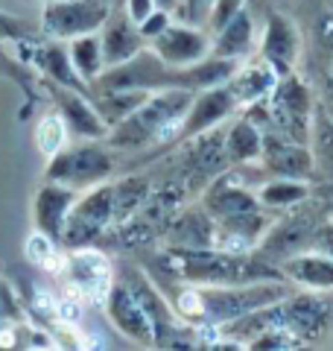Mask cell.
I'll use <instances>...</instances> for the list:
<instances>
[{
	"label": "cell",
	"instance_id": "cell-16",
	"mask_svg": "<svg viewBox=\"0 0 333 351\" xmlns=\"http://www.w3.org/2000/svg\"><path fill=\"white\" fill-rule=\"evenodd\" d=\"M286 272L295 278L307 284V287H333V258L328 255H313V258H298L290 261Z\"/></svg>",
	"mask_w": 333,
	"mask_h": 351
},
{
	"label": "cell",
	"instance_id": "cell-7",
	"mask_svg": "<svg viewBox=\"0 0 333 351\" xmlns=\"http://www.w3.org/2000/svg\"><path fill=\"white\" fill-rule=\"evenodd\" d=\"M210 50L208 38L196 29L187 27H164L155 36V53L166 64H196L205 59V53Z\"/></svg>",
	"mask_w": 333,
	"mask_h": 351
},
{
	"label": "cell",
	"instance_id": "cell-6",
	"mask_svg": "<svg viewBox=\"0 0 333 351\" xmlns=\"http://www.w3.org/2000/svg\"><path fill=\"white\" fill-rule=\"evenodd\" d=\"M108 313L117 322V328L132 339H155V325L149 319L147 307L138 299L132 287H111L108 290Z\"/></svg>",
	"mask_w": 333,
	"mask_h": 351
},
{
	"label": "cell",
	"instance_id": "cell-4",
	"mask_svg": "<svg viewBox=\"0 0 333 351\" xmlns=\"http://www.w3.org/2000/svg\"><path fill=\"white\" fill-rule=\"evenodd\" d=\"M64 272H68L71 290L85 295L91 302H106L108 290H111V269L106 255H99L94 249H76L73 255L64 263Z\"/></svg>",
	"mask_w": 333,
	"mask_h": 351
},
{
	"label": "cell",
	"instance_id": "cell-33",
	"mask_svg": "<svg viewBox=\"0 0 333 351\" xmlns=\"http://www.w3.org/2000/svg\"><path fill=\"white\" fill-rule=\"evenodd\" d=\"M0 328H3V319H0Z\"/></svg>",
	"mask_w": 333,
	"mask_h": 351
},
{
	"label": "cell",
	"instance_id": "cell-11",
	"mask_svg": "<svg viewBox=\"0 0 333 351\" xmlns=\"http://www.w3.org/2000/svg\"><path fill=\"white\" fill-rule=\"evenodd\" d=\"M295 53H298V38H295V29L290 27V21L272 18L263 41V59L269 64H290L295 59Z\"/></svg>",
	"mask_w": 333,
	"mask_h": 351
},
{
	"label": "cell",
	"instance_id": "cell-17",
	"mask_svg": "<svg viewBox=\"0 0 333 351\" xmlns=\"http://www.w3.org/2000/svg\"><path fill=\"white\" fill-rule=\"evenodd\" d=\"M286 316H290V325L307 337H313L325 328V304L313 299V295H298V299L286 307Z\"/></svg>",
	"mask_w": 333,
	"mask_h": 351
},
{
	"label": "cell",
	"instance_id": "cell-8",
	"mask_svg": "<svg viewBox=\"0 0 333 351\" xmlns=\"http://www.w3.org/2000/svg\"><path fill=\"white\" fill-rule=\"evenodd\" d=\"M140 44H143V32L135 29V21H132L129 15H114L108 21L103 38H99L103 62H108V64L126 62L140 50Z\"/></svg>",
	"mask_w": 333,
	"mask_h": 351
},
{
	"label": "cell",
	"instance_id": "cell-1",
	"mask_svg": "<svg viewBox=\"0 0 333 351\" xmlns=\"http://www.w3.org/2000/svg\"><path fill=\"white\" fill-rule=\"evenodd\" d=\"M108 15L106 0H59L44 12V27L56 38H73L94 32Z\"/></svg>",
	"mask_w": 333,
	"mask_h": 351
},
{
	"label": "cell",
	"instance_id": "cell-18",
	"mask_svg": "<svg viewBox=\"0 0 333 351\" xmlns=\"http://www.w3.org/2000/svg\"><path fill=\"white\" fill-rule=\"evenodd\" d=\"M62 112H64V117H68V123L73 126V132H79V135H85V138H97V135L106 132L97 108L82 103L79 97H62Z\"/></svg>",
	"mask_w": 333,
	"mask_h": 351
},
{
	"label": "cell",
	"instance_id": "cell-32",
	"mask_svg": "<svg viewBox=\"0 0 333 351\" xmlns=\"http://www.w3.org/2000/svg\"><path fill=\"white\" fill-rule=\"evenodd\" d=\"M155 6H158L161 12H170V9L179 6V0H155Z\"/></svg>",
	"mask_w": 333,
	"mask_h": 351
},
{
	"label": "cell",
	"instance_id": "cell-12",
	"mask_svg": "<svg viewBox=\"0 0 333 351\" xmlns=\"http://www.w3.org/2000/svg\"><path fill=\"white\" fill-rule=\"evenodd\" d=\"M214 226H210V219L202 217L199 211L182 217L175 228L170 232V240L179 249H210L214 246Z\"/></svg>",
	"mask_w": 333,
	"mask_h": 351
},
{
	"label": "cell",
	"instance_id": "cell-21",
	"mask_svg": "<svg viewBox=\"0 0 333 351\" xmlns=\"http://www.w3.org/2000/svg\"><path fill=\"white\" fill-rule=\"evenodd\" d=\"M111 196H114V199H111V217L126 219L129 214L140 211L143 199H147V182L143 179H126V182H120V188Z\"/></svg>",
	"mask_w": 333,
	"mask_h": 351
},
{
	"label": "cell",
	"instance_id": "cell-28",
	"mask_svg": "<svg viewBox=\"0 0 333 351\" xmlns=\"http://www.w3.org/2000/svg\"><path fill=\"white\" fill-rule=\"evenodd\" d=\"M310 240H313V249H316V252H321V255L333 258V226H330V223H328V226H321Z\"/></svg>",
	"mask_w": 333,
	"mask_h": 351
},
{
	"label": "cell",
	"instance_id": "cell-5",
	"mask_svg": "<svg viewBox=\"0 0 333 351\" xmlns=\"http://www.w3.org/2000/svg\"><path fill=\"white\" fill-rule=\"evenodd\" d=\"M111 170V161L103 149L97 147H79V149H71V152H56L53 164H50V176L56 182H64V184H91L97 179Z\"/></svg>",
	"mask_w": 333,
	"mask_h": 351
},
{
	"label": "cell",
	"instance_id": "cell-20",
	"mask_svg": "<svg viewBox=\"0 0 333 351\" xmlns=\"http://www.w3.org/2000/svg\"><path fill=\"white\" fill-rule=\"evenodd\" d=\"M71 62L73 71L82 76V80H94L99 73V64H103V47H99L97 36H82L73 41L71 47Z\"/></svg>",
	"mask_w": 333,
	"mask_h": 351
},
{
	"label": "cell",
	"instance_id": "cell-31",
	"mask_svg": "<svg viewBox=\"0 0 333 351\" xmlns=\"http://www.w3.org/2000/svg\"><path fill=\"white\" fill-rule=\"evenodd\" d=\"M319 149H321V156L333 161V126L321 129V135H319Z\"/></svg>",
	"mask_w": 333,
	"mask_h": 351
},
{
	"label": "cell",
	"instance_id": "cell-22",
	"mask_svg": "<svg viewBox=\"0 0 333 351\" xmlns=\"http://www.w3.org/2000/svg\"><path fill=\"white\" fill-rule=\"evenodd\" d=\"M275 112H284L286 120H301L307 114V91L298 80H286L278 88V100H275Z\"/></svg>",
	"mask_w": 333,
	"mask_h": 351
},
{
	"label": "cell",
	"instance_id": "cell-26",
	"mask_svg": "<svg viewBox=\"0 0 333 351\" xmlns=\"http://www.w3.org/2000/svg\"><path fill=\"white\" fill-rule=\"evenodd\" d=\"M27 258H29L32 263H50V261H53L50 234H44V232L32 234V237L27 240Z\"/></svg>",
	"mask_w": 333,
	"mask_h": 351
},
{
	"label": "cell",
	"instance_id": "cell-10",
	"mask_svg": "<svg viewBox=\"0 0 333 351\" xmlns=\"http://www.w3.org/2000/svg\"><path fill=\"white\" fill-rule=\"evenodd\" d=\"M73 208V196L62 188H50L38 196V226L44 234L50 237H62L64 219H68Z\"/></svg>",
	"mask_w": 333,
	"mask_h": 351
},
{
	"label": "cell",
	"instance_id": "cell-3",
	"mask_svg": "<svg viewBox=\"0 0 333 351\" xmlns=\"http://www.w3.org/2000/svg\"><path fill=\"white\" fill-rule=\"evenodd\" d=\"M111 219V191L99 188L91 196H85L79 205L71 208L68 219H64V228H62V240L73 246H85L88 240H94L103 226Z\"/></svg>",
	"mask_w": 333,
	"mask_h": 351
},
{
	"label": "cell",
	"instance_id": "cell-23",
	"mask_svg": "<svg viewBox=\"0 0 333 351\" xmlns=\"http://www.w3.org/2000/svg\"><path fill=\"white\" fill-rule=\"evenodd\" d=\"M225 144H228L231 158H237V161L260 156V135H258V129H251L249 123H237L234 129L228 132Z\"/></svg>",
	"mask_w": 333,
	"mask_h": 351
},
{
	"label": "cell",
	"instance_id": "cell-24",
	"mask_svg": "<svg viewBox=\"0 0 333 351\" xmlns=\"http://www.w3.org/2000/svg\"><path fill=\"white\" fill-rule=\"evenodd\" d=\"M38 147L41 152H47V156L53 158L56 152H62L64 147V141H68V123L59 117V114H47L38 123Z\"/></svg>",
	"mask_w": 333,
	"mask_h": 351
},
{
	"label": "cell",
	"instance_id": "cell-2",
	"mask_svg": "<svg viewBox=\"0 0 333 351\" xmlns=\"http://www.w3.org/2000/svg\"><path fill=\"white\" fill-rule=\"evenodd\" d=\"M202 293V316L217 322L240 319L281 299V287H246V290H199Z\"/></svg>",
	"mask_w": 333,
	"mask_h": 351
},
{
	"label": "cell",
	"instance_id": "cell-30",
	"mask_svg": "<svg viewBox=\"0 0 333 351\" xmlns=\"http://www.w3.org/2000/svg\"><path fill=\"white\" fill-rule=\"evenodd\" d=\"M316 36H319V41H321V47H325L328 53H333V15L321 18V24H319V29H316Z\"/></svg>",
	"mask_w": 333,
	"mask_h": 351
},
{
	"label": "cell",
	"instance_id": "cell-27",
	"mask_svg": "<svg viewBox=\"0 0 333 351\" xmlns=\"http://www.w3.org/2000/svg\"><path fill=\"white\" fill-rule=\"evenodd\" d=\"M179 3H182L184 21H190V24H202V21L210 15V9H214L217 0H179Z\"/></svg>",
	"mask_w": 333,
	"mask_h": 351
},
{
	"label": "cell",
	"instance_id": "cell-25",
	"mask_svg": "<svg viewBox=\"0 0 333 351\" xmlns=\"http://www.w3.org/2000/svg\"><path fill=\"white\" fill-rule=\"evenodd\" d=\"M301 196H307L304 184H295V182H290V179L284 176L281 182H272L269 188H263L260 199H263L266 205H290V202H295V199H301Z\"/></svg>",
	"mask_w": 333,
	"mask_h": 351
},
{
	"label": "cell",
	"instance_id": "cell-13",
	"mask_svg": "<svg viewBox=\"0 0 333 351\" xmlns=\"http://www.w3.org/2000/svg\"><path fill=\"white\" fill-rule=\"evenodd\" d=\"M231 103H234V97H231L228 88H219V91H208L202 100L193 106V112L187 114V123L184 129L187 132H202V129H210L217 123L222 114H228Z\"/></svg>",
	"mask_w": 333,
	"mask_h": 351
},
{
	"label": "cell",
	"instance_id": "cell-9",
	"mask_svg": "<svg viewBox=\"0 0 333 351\" xmlns=\"http://www.w3.org/2000/svg\"><path fill=\"white\" fill-rule=\"evenodd\" d=\"M275 85V71L272 64L260 59L246 64L243 71H234V76L228 80V91L234 97V103H258L260 97H266Z\"/></svg>",
	"mask_w": 333,
	"mask_h": 351
},
{
	"label": "cell",
	"instance_id": "cell-15",
	"mask_svg": "<svg viewBox=\"0 0 333 351\" xmlns=\"http://www.w3.org/2000/svg\"><path fill=\"white\" fill-rule=\"evenodd\" d=\"M219 32H222V36H219L214 50H217V56H222V59L243 56V53L251 47V21L246 15V9H240V12L231 18Z\"/></svg>",
	"mask_w": 333,
	"mask_h": 351
},
{
	"label": "cell",
	"instance_id": "cell-14",
	"mask_svg": "<svg viewBox=\"0 0 333 351\" xmlns=\"http://www.w3.org/2000/svg\"><path fill=\"white\" fill-rule=\"evenodd\" d=\"M310 237H313V219H310V217L307 219L304 217H290L286 223H281L269 234V240H266V249L290 255V252L304 249Z\"/></svg>",
	"mask_w": 333,
	"mask_h": 351
},
{
	"label": "cell",
	"instance_id": "cell-19",
	"mask_svg": "<svg viewBox=\"0 0 333 351\" xmlns=\"http://www.w3.org/2000/svg\"><path fill=\"white\" fill-rule=\"evenodd\" d=\"M266 161H269V167L275 173L286 176V179H293V176H304L310 170V152L301 149V147H266Z\"/></svg>",
	"mask_w": 333,
	"mask_h": 351
},
{
	"label": "cell",
	"instance_id": "cell-29",
	"mask_svg": "<svg viewBox=\"0 0 333 351\" xmlns=\"http://www.w3.org/2000/svg\"><path fill=\"white\" fill-rule=\"evenodd\" d=\"M129 3V18L135 21V24H143V21H147L149 15H152V6H155V0H126Z\"/></svg>",
	"mask_w": 333,
	"mask_h": 351
}]
</instances>
